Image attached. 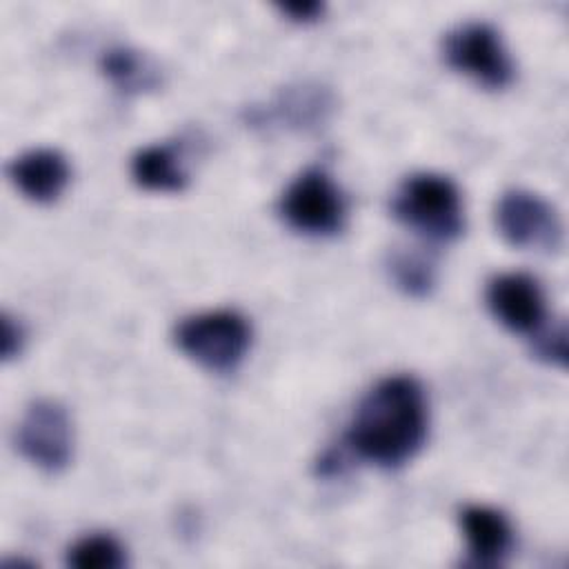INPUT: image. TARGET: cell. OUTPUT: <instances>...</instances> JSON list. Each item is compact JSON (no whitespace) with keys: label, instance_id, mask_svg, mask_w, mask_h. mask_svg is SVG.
<instances>
[{"label":"cell","instance_id":"cell-1","mask_svg":"<svg viewBox=\"0 0 569 569\" xmlns=\"http://www.w3.org/2000/svg\"><path fill=\"white\" fill-rule=\"evenodd\" d=\"M427 400L411 376L378 382L358 405L347 447L362 460L393 469L411 460L427 438Z\"/></svg>","mask_w":569,"mask_h":569},{"label":"cell","instance_id":"cell-2","mask_svg":"<svg viewBox=\"0 0 569 569\" xmlns=\"http://www.w3.org/2000/svg\"><path fill=\"white\" fill-rule=\"evenodd\" d=\"M391 213L429 240H453L465 227L460 191L438 173L409 176L391 200Z\"/></svg>","mask_w":569,"mask_h":569},{"label":"cell","instance_id":"cell-3","mask_svg":"<svg viewBox=\"0 0 569 569\" xmlns=\"http://www.w3.org/2000/svg\"><path fill=\"white\" fill-rule=\"evenodd\" d=\"M249 342L247 320L229 309L191 316L176 327V345L211 371L233 369L244 358Z\"/></svg>","mask_w":569,"mask_h":569},{"label":"cell","instance_id":"cell-4","mask_svg":"<svg viewBox=\"0 0 569 569\" xmlns=\"http://www.w3.org/2000/svg\"><path fill=\"white\" fill-rule=\"evenodd\" d=\"M442 53L451 69L489 89H502L513 78V64L498 31L487 22H467L442 40Z\"/></svg>","mask_w":569,"mask_h":569},{"label":"cell","instance_id":"cell-5","mask_svg":"<svg viewBox=\"0 0 569 569\" xmlns=\"http://www.w3.org/2000/svg\"><path fill=\"white\" fill-rule=\"evenodd\" d=\"M282 218L298 231L331 236L345 222V198L320 169H307L282 193Z\"/></svg>","mask_w":569,"mask_h":569},{"label":"cell","instance_id":"cell-6","mask_svg":"<svg viewBox=\"0 0 569 569\" xmlns=\"http://www.w3.org/2000/svg\"><path fill=\"white\" fill-rule=\"evenodd\" d=\"M496 224L500 236L520 249L553 251L562 242V227L553 207L525 189L502 193L496 207Z\"/></svg>","mask_w":569,"mask_h":569},{"label":"cell","instance_id":"cell-7","mask_svg":"<svg viewBox=\"0 0 569 569\" xmlns=\"http://www.w3.org/2000/svg\"><path fill=\"white\" fill-rule=\"evenodd\" d=\"M20 453L44 471H60L71 458V420L56 400H36L27 407L18 427Z\"/></svg>","mask_w":569,"mask_h":569},{"label":"cell","instance_id":"cell-8","mask_svg":"<svg viewBox=\"0 0 569 569\" xmlns=\"http://www.w3.org/2000/svg\"><path fill=\"white\" fill-rule=\"evenodd\" d=\"M491 313L511 331H536L545 320V296L529 273H502L487 287Z\"/></svg>","mask_w":569,"mask_h":569},{"label":"cell","instance_id":"cell-9","mask_svg":"<svg viewBox=\"0 0 569 569\" xmlns=\"http://www.w3.org/2000/svg\"><path fill=\"white\" fill-rule=\"evenodd\" d=\"M460 525L469 545V558L473 565L493 567L500 565L513 545V531L509 520L491 509L471 505L460 513Z\"/></svg>","mask_w":569,"mask_h":569},{"label":"cell","instance_id":"cell-10","mask_svg":"<svg viewBox=\"0 0 569 569\" xmlns=\"http://www.w3.org/2000/svg\"><path fill=\"white\" fill-rule=\"evenodd\" d=\"M13 184L36 202L56 200L69 182V164L56 149H33L9 164Z\"/></svg>","mask_w":569,"mask_h":569},{"label":"cell","instance_id":"cell-11","mask_svg":"<svg viewBox=\"0 0 569 569\" xmlns=\"http://www.w3.org/2000/svg\"><path fill=\"white\" fill-rule=\"evenodd\" d=\"M131 176L140 187L153 191H180L187 184V173L173 144L140 149L131 160Z\"/></svg>","mask_w":569,"mask_h":569},{"label":"cell","instance_id":"cell-12","mask_svg":"<svg viewBox=\"0 0 569 569\" xmlns=\"http://www.w3.org/2000/svg\"><path fill=\"white\" fill-rule=\"evenodd\" d=\"M104 76L113 82L116 89L124 93H138L158 87L160 76L158 69L138 51L127 49V47H116L109 49L102 56L100 62Z\"/></svg>","mask_w":569,"mask_h":569},{"label":"cell","instance_id":"cell-13","mask_svg":"<svg viewBox=\"0 0 569 569\" xmlns=\"http://www.w3.org/2000/svg\"><path fill=\"white\" fill-rule=\"evenodd\" d=\"M329 93L320 87H291L287 89L278 104H276V113L293 124V127H313V122H320L325 118V113L329 111Z\"/></svg>","mask_w":569,"mask_h":569},{"label":"cell","instance_id":"cell-14","mask_svg":"<svg viewBox=\"0 0 569 569\" xmlns=\"http://www.w3.org/2000/svg\"><path fill=\"white\" fill-rule=\"evenodd\" d=\"M67 562L78 569H120L124 567V549L107 533H96L78 540L67 556Z\"/></svg>","mask_w":569,"mask_h":569},{"label":"cell","instance_id":"cell-15","mask_svg":"<svg viewBox=\"0 0 569 569\" xmlns=\"http://www.w3.org/2000/svg\"><path fill=\"white\" fill-rule=\"evenodd\" d=\"M389 273L409 296H427L433 287V262L416 251H396L389 258Z\"/></svg>","mask_w":569,"mask_h":569},{"label":"cell","instance_id":"cell-16","mask_svg":"<svg viewBox=\"0 0 569 569\" xmlns=\"http://www.w3.org/2000/svg\"><path fill=\"white\" fill-rule=\"evenodd\" d=\"M536 358L549 362V365H565L567 360V331L565 325H558L553 329H547L536 338L533 345Z\"/></svg>","mask_w":569,"mask_h":569},{"label":"cell","instance_id":"cell-17","mask_svg":"<svg viewBox=\"0 0 569 569\" xmlns=\"http://www.w3.org/2000/svg\"><path fill=\"white\" fill-rule=\"evenodd\" d=\"M22 340H24L22 327L18 322H13L11 316H4L2 318V356L11 358V356L20 353Z\"/></svg>","mask_w":569,"mask_h":569},{"label":"cell","instance_id":"cell-18","mask_svg":"<svg viewBox=\"0 0 569 569\" xmlns=\"http://www.w3.org/2000/svg\"><path fill=\"white\" fill-rule=\"evenodd\" d=\"M280 11L291 16V20L296 22H309L316 20V16L322 11L320 2H289V4H280Z\"/></svg>","mask_w":569,"mask_h":569}]
</instances>
